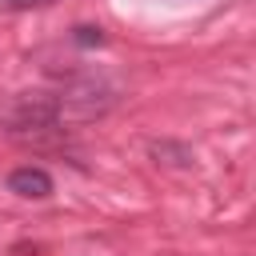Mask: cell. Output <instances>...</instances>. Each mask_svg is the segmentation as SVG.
Wrapping results in <instances>:
<instances>
[{"label":"cell","mask_w":256,"mask_h":256,"mask_svg":"<svg viewBox=\"0 0 256 256\" xmlns=\"http://www.w3.org/2000/svg\"><path fill=\"white\" fill-rule=\"evenodd\" d=\"M8 192L24 196V200H48L52 196V176L44 168H36V164H24V168H16L8 176Z\"/></svg>","instance_id":"1"},{"label":"cell","mask_w":256,"mask_h":256,"mask_svg":"<svg viewBox=\"0 0 256 256\" xmlns=\"http://www.w3.org/2000/svg\"><path fill=\"white\" fill-rule=\"evenodd\" d=\"M72 40H76L80 48H100V44H104V32L92 28V24H80V28L72 32Z\"/></svg>","instance_id":"2"},{"label":"cell","mask_w":256,"mask_h":256,"mask_svg":"<svg viewBox=\"0 0 256 256\" xmlns=\"http://www.w3.org/2000/svg\"><path fill=\"white\" fill-rule=\"evenodd\" d=\"M8 256H44V252H40L36 244H28V240H24V244H12V252H8Z\"/></svg>","instance_id":"3"},{"label":"cell","mask_w":256,"mask_h":256,"mask_svg":"<svg viewBox=\"0 0 256 256\" xmlns=\"http://www.w3.org/2000/svg\"><path fill=\"white\" fill-rule=\"evenodd\" d=\"M4 8H36V4H52V0H0Z\"/></svg>","instance_id":"4"}]
</instances>
